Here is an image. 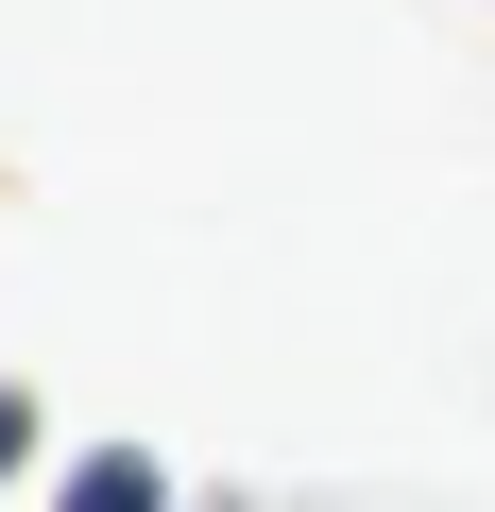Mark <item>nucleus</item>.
I'll use <instances>...</instances> for the list:
<instances>
[{"instance_id":"obj_1","label":"nucleus","mask_w":495,"mask_h":512,"mask_svg":"<svg viewBox=\"0 0 495 512\" xmlns=\"http://www.w3.org/2000/svg\"><path fill=\"white\" fill-rule=\"evenodd\" d=\"M69 512H171V478H154L137 444H86V461H69Z\"/></svg>"},{"instance_id":"obj_2","label":"nucleus","mask_w":495,"mask_h":512,"mask_svg":"<svg viewBox=\"0 0 495 512\" xmlns=\"http://www.w3.org/2000/svg\"><path fill=\"white\" fill-rule=\"evenodd\" d=\"M18 444H35V393H0V478H18Z\"/></svg>"}]
</instances>
